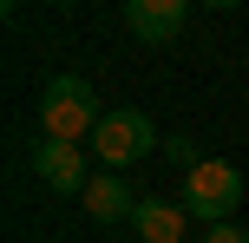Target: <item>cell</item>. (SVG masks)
<instances>
[{
    "label": "cell",
    "mask_w": 249,
    "mask_h": 243,
    "mask_svg": "<svg viewBox=\"0 0 249 243\" xmlns=\"http://www.w3.org/2000/svg\"><path fill=\"white\" fill-rule=\"evenodd\" d=\"M99 99H92V86L86 79H72V73H59V79H46V92H39V138H59V145H79L86 131H99Z\"/></svg>",
    "instance_id": "cell-1"
},
{
    "label": "cell",
    "mask_w": 249,
    "mask_h": 243,
    "mask_svg": "<svg viewBox=\"0 0 249 243\" xmlns=\"http://www.w3.org/2000/svg\"><path fill=\"white\" fill-rule=\"evenodd\" d=\"M243 204V171L223 165V158H203L197 171H184V210L210 230V224H230V210Z\"/></svg>",
    "instance_id": "cell-2"
},
{
    "label": "cell",
    "mask_w": 249,
    "mask_h": 243,
    "mask_svg": "<svg viewBox=\"0 0 249 243\" xmlns=\"http://www.w3.org/2000/svg\"><path fill=\"white\" fill-rule=\"evenodd\" d=\"M92 151L105 158V171H124V165H138V158L158 151V125H151L138 105H112V112L99 118V131H92Z\"/></svg>",
    "instance_id": "cell-3"
},
{
    "label": "cell",
    "mask_w": 249,
    "mask_h": 243,
    "mask_svg": "<svg viewBox=\"0 0 249 243\" xmlns=\"http://www.w3.org/2000/svg\"><path fill=\"white\" fill-rule=\"evenodd\" d=\"M33 171H39V184L59 191V197H86V184H92L86 151H79V145H59V138H33Z\"/></svg>",
    "instance_id": "cell-4"
},
{
    "label": "cell",
    "mask_w": 249,
    "mask_h": 243,
    "mask_svg": "<svg viewBox=\"0 0 249 243\" xmlns=\"http://www.w3.org/2000/svg\"><path fill=\"white\" fill-rule=\"evenodd\" d=\"M190 20V0H124V26L138 39H177Z\"/></svg>",
    "instance_id": "cell-5"
},
{
    "label": "cell",
    "mask_w": 249,
    "mask_h": 243,
    "mask_svg": "<svg viewBox=\"0 0 249 243\" xmlns=\"http://www.w3.org/2000/svg\"><path fill=\"white\" fill-rule=\"evenodd\" d=\"M131 230L144 237V243H184V230H190V210H184V204H171V197H138Z\"/></svg>",
    "instance_id": "cell-6"
},
{
    "label": "cell",
    "mask_w": 249,
    "mask_h": 243,
    "mask_svg": "<svg viewBox=\"0 0 249 243\" xmlns=\"http://www.w3.org/2000/svg\"><path fill=\"white\" fill-rule=\"evenodd\" d=\"M79 204L92 210V224H131L138 197H131V184H124V171H99V178L86 184V197H79Z\"/></svg>",
    "instance_id": "cell-7"
},
{
    "label": "cell",
    "mask_w": 249,
    "mask_h": 243,
    "mask_svg": "<svg viewBox=\"0 0 249 243\" xmlns=\"http://www.w3.org/2000/svg\"><path fill=\"white\" fill-rule=\"evenodd\" d=\"M164 158H171V165H184V171H197V165H203V158L190 151V138H171V145H164Z\"/></svg>",
    "instance_id": "cell-8"
},
{
    "label": "cell",
    "mask_w": 249,
    "mask_h": 243,
    "mask_svg": "<svg viewBox=\"0 0 249 243\" xmlns=\"http://www.w3.org/2000/svg\"><path fill=\"white\" fill-rule=\"evenodd\" d=\"M203 243H249V230H236V224H210Z\"/></svg>",
    "instance_id": "cell-9"
}]
</instances>
